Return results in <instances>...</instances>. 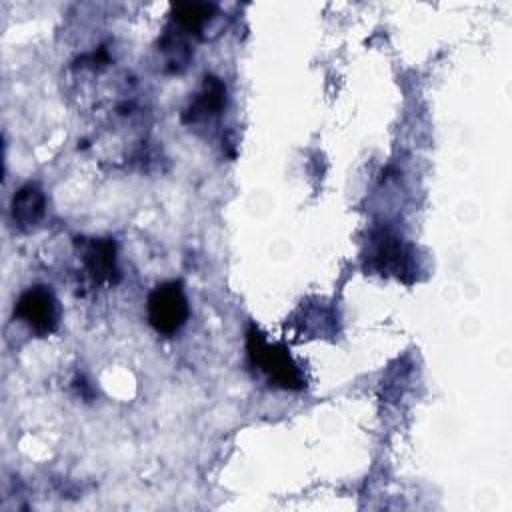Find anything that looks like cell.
Returning <instances> with one entry per match:
<instances>
[{"label":"cell","mask_w":512,"mask_h":512,"mask_svg":"<svg viewBox=\"0 0 512 512\" xmlns=\"http://www.w3.org/2000/svg\"><path fill=\"white\" fill-rule=\"evenodd\" d=\"M246 348L252 364L258 366L270 378V382L286 390L304 388V376L286 346L270 344L262 332L250 328L246 334Z\"/></svg>","instance_id":"1"},{"label":"cell","mask_w":512,"mask_h":512,"mask_svg":"<svg viewBox=\"0 0 512 512\" xmlns=\"http://www.w3.org/2000/svg\"><path fill=\"white\" fill-rule=\"evenodd\" d=\"M150 326L160 334L178 332L188 320V300L180 282L158 284L146 300Z\"/></svg>","instance_id":"2"},{"label":"cell","mask_w":512,"mask_h":512,"mask_svg":"<svg viewBox=\"0 0 512 512\" xmlns=\"http://www.w3.org/2000/svg\"><path fill=\"white\" fill-rule=\"evenodd\" d=\"M14 316L22 320L34 334L48 336L58 328L60 306L48 286H32L16 300Z\"/></svg>","instance_id":"3"},{"label":"cell","mask_w":512,"mask_h":512,"mask_svg":"<svg viewBox=\"0 0 512 512\" xmlns=\"http://www.w3.org/2000/svg\"><path fill=\"white\" fill-rule=\"evenodd\" d=\"M86 272L98 284H114L118 280L116 244L110 238H92L82 248Z\"/></svg>","instance_id":"4"},{"label":"cell","mask_w":512,"mask_h":512,"mask_svg":"<svg viewBox=\"0 0 512 512\" xmlns=\"http://www.w3.org/2000/svg\"><path fill=\"white\" fill-rule=\"evenodd\" d=\"M46 212V196L40 186L26 184L22 186L10 204V214L18 230L28 232L38 226V222L44 218Z\"/></svg>","instance_id":"5"},{"label":"cell","mask_w":512,"mask_h":512,"mask_svg":"<svg viewBox=\"0 0 512 512\" xmlns=\"http://www.w3.org/2000/svg\"><path fill=\"white\" fill-rule=\"evenodd\" d=\"M224 102H226V86L218 78L206 76L200 94L196 96V100L192 102V108L188 110V116L192 118V122L214 116L224 108Z\"/></svg>","instance_id":"6"},{"label":"cell","mask_w":512,"mask_h":512,"mask_svg":"<svg viewBox=\"0 0 512 512\" xmlns=\"http://www.w3.org/2000/svg\"><path fill=\"white\" fill-rule=\"evenodd\" d=\"M374 260H376V266L382 272H392L396 276H402L408 270L410 254L398 238H388L386 236L378 242L376 252H374Z\"/></svg>","instance_id":"7"},{"label":"cell","mask_w":512,"mask_h":512,"mask_svg":"<svg viewBox=\"0 0 512 512\" xmlns=\"http://www.w3.org/2000/svg\"><path fill=\"white\" fill-rule=\"evenodd\" d=\"M214 14V4L208 2H180L172 8L174 22L186 32H198Z\"/></svg>","instance_id":"8"}]
</instances>
